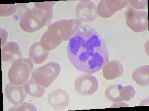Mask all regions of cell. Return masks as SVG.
<instances>
[{"mask_svg": "<svg viewBox=\"0 0 149 111\" xmlns=\"http://www.w3.org/2000/svg\"><path fill=\"white\" fill-rule=\"evenodd\" d=\"M67 50L70 62L84 73L99 71L109 61V52L104 41L88 25L78 27L69 39Z\"/></svg>", "mask_w": 149, "mask_h": 111, "instance_id": "cell-1", "label": "cell"}, {"mask_svg": "<svg viewBox=\"0 0 149 111\" xmlns=\"http://www.w3.org/2000/svg\"><path fill=\"white\" fill-rule=\"evenodd\" d=\"M81 25L80 21L74 18L57 21L49 26L42 35L40 43L47 51L54 50L62 42L71 38Z\"/></svg>", "mask_w": 149, "mask_h": 111, "instance_id": "cell-2", "label": "cell"}, {"mask_svg": "<svg viewBox=\"0 0 149 111\" xmlns=\"http://www.w3.org/2000/svg\"><path fill=\"white\" fill-rule=\"evenodd\" d=\"M17 8L21 12L20 27L26 32L32 33L39 31L48 26L52 20L53 8H39L34 6L29 8L27 6L22 10Z\"/></svg>", "mask_w": 149, "mask_h": 111, "instance_id": "cell-3", "label": "cell"}, {"mask_svg": "<svg viewBox=\"0 0 149 111\" xmlns=\"http://www.w3.org/2000/svg\"><path fill=\"white\" fill-rule=\"evenodd\" d=\"M33 69V62L29 58H21L16 60L8 71L9 82L12 84L23 85L29 80Z\"/></svg>", "mask_w": 149, "mask_h": 111, "instance_id": "cell-4", "label": "cell"}, {"mask_svg": "<svg viewBox=\"0 0 149 111\" xmlns=\"http://www.w3.org/2000/svg\"><path fill=\"white\" fill-rule=\"evenodd\" d=\"M59 64L50 62L33 71L31 77L37 83L45 88H49L60 73Z\"/></svg>", "mask_w": 149, "mask_h": 111, "instance_id": "cell-5", "label": "cell"}, {"mask_svg": "<svg viewBox=\"0 0 149 111\" xmlns=\"http://www.w3.org/2000/svg\"><path fill=\"white\" fill-rule=\"evenodd\" d=\"M128 27L135 32L145 31L148 28V12L139 11L130 8L125 13Z\"/></svg>", "mask_w": 149, "mask_h": 111, "instance_id": "cell-6", "label": "cell"}, {"mask_svg": "<svg viewBox=\"0 0 149 111\" xmlns=\"http://www.w3.org/2000/svg\"><path fill=\"white\" fill-rule=\"evenodd\" d=\"M104 94L107 99L116 103L130 101L135 97L136 92L132 85L123 86L116 84L109 86L105 91Z\"/></svg>", "mask_w": 149, "mask_h": 111, "instance_id": "cell-7", "label": "cell"}, {"mask_svg": "<svg viewBox=\"0 0 149 111\" xmlns=\"http://www.w3.org/2000/svg\"><path fill=\"white\" fill-rule=\"evenodd\" d=\"M97 79L91 73L81 74L74 81V87L77 94L83 96H90L99 88Z\"/></svg>", "mask_w": 149, "mask_h": 111, "instance_id": "cell-8", "label": "cell"}, {"mask_svg": "<svg viewBox=\"0 0 149 111\" xmlns=\"http://www.w3.org/2000/svg\"><path fill=\"white\" fill-rule=\"evenodd\" d=\"M76 17L81 22H91L97 17V5L91 1H82L77 4Z\"/></svg>", "mask_w": 149, "mask_h": 111, "instance_id": "cell-9", "label": "cell"}, {"mask_svg": "<svg viewBox=\"0 0 149 111\" xmlns=\"http://www.w3.org/2000/svg\"><path fill=\"white\" fill-rule=\"evenodd\" d=\"M128 1L125 0L101 1L97 7V15L104 18H108L127 6Z\"/></svg>", "mask_w": 149, "mask_h": 111, "instance_id": "cell-10", "label": "cell"}, {"mask_svg": "<svg viewBox=\"0 0 149 111\" xmlns=\"http://www.w3.org/2000/svg\"><path fill=\"white\" fill-rule=\"evenodd\" d=\"M70 102V95L66 91L62 88H57L49 93L48 102L52 108L62 111L69 106Z\"/></svg>", "mask_w": 149, "mask_h": 111, "instance_id": "cell-11", "label": "cell"}, {"mask_svg": "<svg viewBox=\"0 0 149 111\" xmlns=\"http://www.w3.org/2000/svg\"><path fill=\"white\" fill-rule=\"evenodd\" d=\"M27 92L23 85H14L10 82L6 85L5 95L6 98L12 104L18 105L23 103Z\"/></svg>", "mask_w": 149, "mask_h": 111, "instance_id": "cell-12", "label": "cell"}, {"mask_svg": "<svg viewBox=\"0 0 149 111\" xmlns=\"http://www.w3.org/2000/svg\"><path fill=\"white\" fill-rule=\"evenodd\" d=\"M1 60L2 61L13 63L22 57L20 46L15 42H8L1 48Z\"/></svg>", "mask_w": 149, "mask_h": 111, "instance_id": "cell-13", "label": "cell"}, {"mask_svg": "<svg viewBox=\"0 0 149 111\" xmlns=\"http://www.w3.org/2000/svg\"><path fill=\"white\" fill-rule=\"evenodd\" d=\"M102 68L103 76L107 80H114L119 77L124 71L123 65L118 60L108 62Z\"/></svg>", "mask_w": 149, "mask_h": 111, "instance_id": "cell-14", "label": "cell"}, {"mask_svg": "<svg viewBox=\"0 0 149 111\" xmlns=\"http://www.w3.org/2000/svg\"><path fill=\"white\" fill-rule=\"evenodd\" d=\"M49 54L47 51L42 46L40 42H36L31 46L29 49V58L34 64H40L46 61Z\"/></svg>", "mask_w": 149, "mask_h": 111, "instance_id": "cell-15", "label": "cell"}, {"mask_svg": "<svg viewBox=\"0 0 149 111\" xmlns=\"http://www.w3.org/2000/svg\"><path fill=\"white\" fill-rule=\"evenodd\" d=\"M132 78L140 86H148L149 85V65L140 66L136 69L133 72Z\"/></svg>", "mask_w": 149, "mask_h": 111, "instance_id": "cell-16", "label": "cell"}, {"mask_svg": "<svg viewBox=\"0 0 149 111\" xmlns=\"http://www.w3.org/2000/svg\"><path fill=\"white\" fill-rule=\"evenodd\" d=\"M24 86L27 94L35 98H41L45 91V88L37 83L32 77L24 83Z\"/></svg>", "mask_w": 149, "mask_h": 111, "instance_id": "cell-17", "label": "cell"}, {"mask_svg": "<svg viewBox=\"0 0 149 111\" xmlns=\"http://www.w3.org/2000/svg\"><path fill=\"white\" fill-rule=\"evenodd\" d=\"M2 7L1 5H0V16H8L11 15L14 13H15L16 10V5L15 4H8L2 5Z\"/></svg>", "mask_w": 149, "mask_h": 111, "instance_id": "cell-18", "label": "cell"}, {"mask_svg": "<svg viewBox=\"0 0 149 111\" xmlns=\"http://www.w3.org/2000/svg\"><path fill=\"white\" fill-rule=\"evenodd\" d=\"M36 106L31 103H22L20 105H15L9 109L8 111H36Z\"/></svg>", "mask_w": 149, "mask_h": 111, "instance_id": "cell-19", "label": "cell"}, {"mask_svg": "<svg viewBox=\"0 0 149 111\" xmlns=\"http://www.w3.org/2000/svg\"><path fill=\"white\" fill-rule=\"evenodd\" d=\"M132 8L135 10L143 9L147 6V0L146 1H128Z\"/></svg>", "mask_w": 149, "mask_h": 111, "instance_id": "cell-20", "label": "cell"}, {"mask_svg": "<svg viewBox=\"0 0 149 111\" xmlns=\"http://www.w3.org/2000/svg\"><path fill=\"white\" fill-rule=\"evenodd\" d=\"M56 1H50V2H36L35 3L34 6L39 8H53L54 5Z\"/></svg>", "mask_w": 149, "mask_h": 111, "instance_id": "cell-21", "label": "cell"}]
</instances>
